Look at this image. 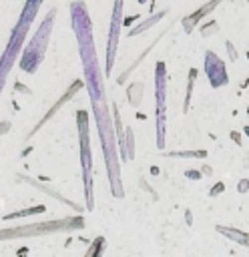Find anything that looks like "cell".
Segmentation results:
<instances>
[{"label": "cell", "instance_id": "6da1fadb", "mask_svg": "<svg viewBox=\"0 0 249 257\" xmlns=\"http://www.w3.org/2000/svg\"><path fill=\"white\" fill-rule=\"evenodd\" d=\"M70 26L74 30V38L78 44V54H80L82 72H84V86L88 90L92 114L96 120V131H98L100 149L104 155L110 193L112 197L122 199L125 191H122L120 161H118L120 153H118V141H116V131H114V120H112V108H108V100H106V90H104V80H102L104 74H102L100 60H98V52L94 48L90 14L82 0H74L70 4Z\"/></svg>", "mask_w": 249, "mask_h": 257}, {"label": "cell", "instance_id": "7a4b0ae2", "mask_svg": "<svg viewBox=\"0 0 249 257\" xmlns=\"http://www.w3.org/2000/svg\"><path fill=\"white\" fill-rule=\"evenodd\" d=\"M42 6V0H26L24 6H22V12L14 24V28L10 30V36H8V42H6V48L2 50L0 54V96H2V90H4V84H6V78L14 66V62L18 60V56L24 52V40H26V34L38 14Z\"/></svg>", "mask_w": 249, "mask_h": 257}, {"label": "cell", "instance_id": "3957f363", "mask_svg": "<svg viewBox=\"0 0 249 257\" xmlns=\"http://www.w3.org/2000/svg\"><path fill=\"white\" fill-rule=\"evenodd\" d=\"M82 227H84V217L82 215L50 219V221H40V223L0 229V241L26 239V237H42V235H52V233H66V231H76V229H82Z\"/></svg>", "mask_w": 249, "mask_h": 257}, {"label": "cell", "instance_id": "277c9868", "mask_svg": "<svg viewBox=\"0 0 249 257\" xmlns=\"http://www.w3.org/2000/svg\"><path fill=\"white\" fill-rule=\"evenodd\" d=\"M54 20H56V8H50L44 16V20L38 24V30L34 32V36L30 38V42L26 44L22 56H20V62L18 66L28 72V74H34L42 60H44V54H46V46L50 42V34H52V28H54Z\"/></svg>", "mask_w": 249, "mask_h": 257}, {"label": "cell", "instance_id": "5b68a950", "mask_svg": "<svg viewBox=\"0 0 249 257\" xmlns=\"http://www.w3.org/2000/svg\"><path fill=\"white\" fill-rule=\"evenodd\" d=\"M76 128H78V145H80V167H82V185L86 211L94 209V193H92V151H90V128H88V112L76 110Z\"/></svg>", "mask_w": 249, "mask_h": 257}, {"label": "cell", "instance_id": "8992f818", "mask_svg": "<svg viewBox=\"0 0 249 257\" xmlns=\"http://www.w3.org/2000/svg\"><path fill=\"white\" fill-rule=\"evenodd\" d=\"M155 94H157V147H165V110H167V68L157 62L155 68Z\"/></svg>", "mask_w": 249, "mask_h": 257}, {"label": "cell", "instance_id": "52a82bcc", "mask_svg": "<svg viewBox=\"0 0 249 257\" xmlns=\"http://www.w3.org/2000/svg\"><path fill=\"white\" fill-rule=\"evenodd\" d=\"M122 8L125 0H114L112 12H110V26H108V38H106V58H104V76L110 74L116 58V48H118V38H120V28H122Z\"/></svg>", "mask_w": 249, "mask_h": 257}, {"label": "cell", "instance_id": "ba28073f", "mask_svg": "<svg viewBox=\"0 0 249 257\" xmlns=\"http://www.w3.org/2000/svg\"><path fill=\"white\" fill-rule=\"evenodd\" d=\"M82 86H84V80H74V82H72V84L62 92V96H60V98H56V102H54V104L44 112V116L34 124V128L26 135V139H32V137H34V135H36V133H38V131H40V128H42V126H44V124H46V122H48V120H50V118H52V116H54V114H56V112H58V110L68 102V100H72V98H74V94H76Z\"/></svg>", "mask_w": 249, "mask_h": 257}, {"label": "cell", "instance_id": "9c48e42d", "mask_svg": "<svg viewBox=\"0 0 249 257\" xmlns=\"http://www.w3.org/2000/svg\"><path fill=\"white\" fill-rule=\"evenodd\" d=\"M205 72H207L209 82H211L213 88H219V86H223V84L229 82L225 64L221 62V58L215 52H207L205 54Z\"/></svg>", "mask_w": 249, "mask_h": 257}, {"label": "cell", "instance_id": "30bf717a", "mask_svg": "<svg viewBox=\"0 0 249 257\" xmlns=\"http://www.w3.org/2000/svg\"><path fill=\"white\" fill-rule=\"evenodd\" d=\"M219 2H221V0H209L207 4H203V6H201L199 10H195L193 14L185 16V18H183V28H185V32H191V30L195 28V24H197L201 18H205L207 14H211V10H213Z\"/></svg>", "mask_w": 249, "mask_h": 257}, {"label": "cell", "instance_id": "8fae6325", "mask_svg": "<svg viewBox=\"0 0 249 257\" xmlns=\"http://www.w3.org/2000/svg\"><path fill=\"white\" fill-rule=\"evenodd\" d=\"M215 229H217L223 237H227V239H231V241L243 245L245 249H249V233H245V231H241V229H237V227H229V225H217Z\"/></svg>", "mask_w": 249, "mask_h": 257}, {"label": "cell", "instance_id": "7c38bea8", "mask_svg": "<svg viewBox=\"0 0 249 257\" xmlns=\"http://www.w3.org/2000/svg\"><path fill=\"white\" fill-rule=\"evenodd\" d=\"M18 177H20L22 181H26V183H30L32 187H36V189H40V191H44L46 195H50V197H54V199H58L60 203H64V205H70V207H72V209H76V211H82V207H80V205H76V203H72V201H68V199H64V197H62L60 193H56L54 189H48L46 185H42V183H38L36 179H32V177H26V175H18Z\"/></svg>", "mask_w": 249, "mask_h": 257}, {"label": "cell", "instance_id": "4fadbf2b", "mask_svg": "<svg viewBox=\"0 0 249 257\" xmlns=\"http://www.w3.org/2000/svg\"><path fill=\"white\" fill-rule=\"evenodd\" d=\"M167 14V10H161V12H157L155 16H151V18H147V20H143L141 24H137V26H133L129 32H127V36H137V34H143L145 30H149L151 26H155L163 16Z\"/></svg>", "mask_w": 249, "mask_h": 257}, {"label": "cell", "instance_id": "5bb4252c", "mask_svg": "<svg viewBox=\"0 0 249 257\" xmlns=\"http://www.w3.org/2000/svg\"><path fill=\"white\" fill-rule=\"evenodd\" d=\"M143 90H145V84L143 82H133V84H129V88H127V98H129V104L131 106H141V100H143Z\"/></svg>", "mask_w": 249, "mask_h": 257}, {"label": "cell", "instance_id": "9a60e30c", "mask_svg": "<svg viewBox=\"0 0 249 257\" xmlns=\"http://www.w3.org/2000/svg\"><path fill=\"white\" fill-rule=\"evenodd\" d=\"M161 36H163V32H161ZM161 36H159V38H155V40H153V44H151L149 48H145V52H143V54H141V56H139V58H137V60H135V62H133L129 68H125V72H120V74H118V78H116V82H118V84H122V82H125V80L131 76V72H133V70L139 66V62H141V60H143V58H145V56H147V54L153 50V46H155V44L161 40Z\"/></svg>", "mask_w": 249, "mask_h": 257}, {"label": "cell", "instance_id": "2e32d148", "mask_svg": "<svg viewBox=\"0 0 249 257\" xmlns=\"http://www.w3.org/2000/svg\"><path fill=\"white\" fill-rule=\"evenodd\" d=\"M104 247H106L104 237H94V239H92V243L88 245V249H86L84 257H102Z\"/></svg>", "mask_w": 249, "mask_h": 257}, {"label": "cell", "instance_id": "e0dca14e", "mask_svg": "<svg viewBox=\"0 0 249 257\" xmlns=\"http://www.w3.org/2000/svg\"><path fill=\"white\" fill-rule=\"evenodd\" d=\"M195 78H197V70L191 68L189 70V82H187V92H185V104H183V112L189 110V104H191V94H193V86H195Z\"/></svg>", "mask_w": 249, "mask_h": 257}, {"label": "cell", "instance_id": "ac0fdd59", "mask_svg": "<svg viewBox=\"0 0 249 257\" xmlns=\"http://www.w3.org/2000/svg\"><path fill=\"white\" fill-rule=\"evenodd\" d=\"M46 207L44 205H38V207H30V209H22V211H16V213H8L4 215V219H16V217H26V215H38V213H44Z\"/></svg>", "mask_w": 249, "mask_h": 257}, {"label": "cell", "instance_id": "d6986e66", "mask_svg": "<svg viewBox=\"0 0 249 257\" xmlns=\"http://www.w3.org/2000/svg\"><path fill=\"white\" fill-rule=\"evenodd\" d=\"M125 135H127V141H125V145H127V159L131 161L135 157V141H133L135 137H133V131L131 128H127Z\"/></svg>", "mask_w": 249, "mask_h": 257}, {"label": "cell", "instance_id": "ffe728a7", "mask_svg": "<svg viewBox=\"0 0 249 257\" xmlns=\"http://www.w3.org/2000/svg\"><path fill=\"white\" fill-rule=\"evenodd\" d=\"M169 155H171V157H199V159L207 157L205 151H193V153H169Z\"/></svg>", "mask_w": 249, "mask_h": 257}, {"label": "cell", "instance_id": "44dd1931", "mask_svg": "<svg viewBox=\"0 0 249 257\" xmlns=\"http://www.w3.org/2000/svg\"><path fill=\"white\" fill-rule=\"evenodd\" d=\"M213 30H217V22H215V20H211L209 24H205V26L201 28V34H203V36H211Z\"/></svg>", "mask_w": 249, "mask_h": 257}, {"label": "cell", "instance_id": "7402d4cb", "mask_svg": "<svg viewBox=\"0 0 249 257\" xmlns=\"http://www.w3.org/2000/svg\"><path fill=\"white\" fill-rule=\"evenodd\" d=\"M8 131H10V122L8 120H2L0 122V135H6Z\"/></svg>", "mask_w": 249, "mask_h": 257}, {"label": "cell", "instance_id": "603a6c76", "mask_svg": "<svg viewBox=\"0 0 249 257\" xmlns=\"http://www.w3.org/2000/svg\"><path fill=\"white\" fill-rule=\"evenodd\" d=\"M14 88H16V90H22V92H26V94H30V90H28L24 84H20V82H16V84H14Z\"/></svg>", "mask_w": 249, "mask_h": 257}, {"label": "cell", "instance_id": "cb8c5ba5", "mask_svg": "<svg viewBox=\"0 0 249 257\" xmlns=\"http://www.w3.org/2000/svg\"><path fill=\"white\" fill-rule=\"evenodd\" d=\"M227 48H229V54H231V58L235 60V58H237V54H235V48H233V44H231V42H227Z\"/></svg>", "mask_w": 249, "mask_h": 257}, {"label": "cell", "instance_id": "d4e9b609", "mask_svg": "<svg viewBox=\"0 0 249 257\" xmlns=\"http://www.w3.org/2000/svg\"><path fill=\"white\" fill-rule=\"evenodd\" d=\"M221 189H225V187H223V183H217V187H215V189L211 191V195H217V193H219Z\"/></svg>", "mask_w": 249, "mask_h": 257}, {"label": "cell", "instance_id": "484cf974", "mask_svg": "<svg viewBox=\"0 0 249 257\" xmlns=\"http://www.w3.org/2000/svg\"><path fill=\"white\" fill-rule=\"evenodd\" d=\"M187 177H191V179H199L201 175H199V173H195V171H187Z\"/></svg>", "mask_w": 249, "mask_h": 257}, {"label": "cell", "instance_id": "4316f807", "mask_svg": "<svg viewBox=\"0 0 249 257\" xmlns=\"http://www.w3.org/2000/svg\"><path fill=\"white\" fill-rule=\"evenodd\" d=\"M245 128H247V135H249V126H245Z\"/></svg>", "mask_w": 249, "mask_h": 257}, {"label": "cell", "instance_id": "83f0119b", "mask_svg": "<svg viewBox=\"0 0 249 257\" xmlns=\"http://www.w3.org/2000/svg\"><path fill=\"white\" fill-rule=\"evenodd\" d=\"M139 2H141V4H143V2H147V0H139Z\"/></svg>", "mask_w": 249, "mask_h": 257}]
</instances>
